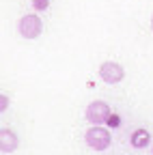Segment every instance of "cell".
Segmentation results:
<instances>
[{"mask_svg":"<svg viewBox=\"0 0 153 155\" xmlns=\"http://www.w3.org/2000/svg\"><path fill=\"white\" fill-rule=\"evenodd\" d=\"M86 144L95 151H104L110 147V131L99 127V125H95L86 131Z\"/></svg>","mask_w":153,"mask_h":155,"instance_id":"6da1fadb","label":"cell"},{"mask_svg":"<svg viewBox=\"0 0 153 155\" xmlns=\"http://www.w3.org/2000/svg\"><path fill=\"white\" fill-rule=\"evenodd\" d=\"M17 28H20V35L24 39H37L41 35L43 26H41V19L37 15H24L20 19V24H17Z\"/></svg>","mask_w":153,"mask_h":155,"instance_id":"7a4b0ae2","label":"cell"},{"mask_svg":"<svg viewBox=\"0 0 153 155\" xmlns=\"http://www.w3.org/2000/svg\"><path fill=\"white\" fill-rule=\"evenodd\" d=\"M99 75H101V80L106 84H119L123 80L125 71H123V67L119 63H104L99 67Z\"/></svg>","mask_w":153,"mask_h":155,"instance_id":"3957f363","label":"cell"},{"mask_svg":"<svg viewBox=\"0 0 153 155\" xmlns=\"http://www.w3.org/2000/svg\"><path fill=\"white\" fill-rule=\"evenodd\" d=\"M108 114H110V108L104 104V101H93L88 108H86V119L95 125L99 123H106L108 121Z\"/></svg>","mask_w":153,"mask_h":155,"instance_id":"277c9868","label":"cell"},{"mask_svg":"<svg viewBox=\"0 0 153 155\" xmlns=\"http://www.w3.org/2000/svg\"><path fill=\"white\" fill-rule=\"evenodd\" d=\"M17 149V138L9 129H0V151L2 153H13Z\"/></svg>","mask_w":153,"mask_h":155,"instance_id":"5b68a950","label":"cell"},{"mask_svg":"<svg viewBox=\"0 0 153 155\" xmlns=\"http://www.w3.org/2000/svg\"><path fill=\"white\" fill-rule=\"evenodd\" d=\"M149 140H151V136L145 129H136L131 134V147H136V149H145L149 144Z\"/></svg>","mask_w":153,"mask_h":155,"instance_id":"8992f818","label":"cell"},{"mask_svg":"<svg viewBox=\"0 0 153 155\" xmlns=\"http://www.w3.org/2000/svg\"><path fill=\"white\" fill-rule=\"evenodd\" d=\"M48 5H50V0H32L35 11H45V9H48Z\"/></svg>","mask_w":153,"mask_h":155,"instance_id":"52a82bcc","label":"cell"},{"mask_svg":"<svg viewBox=\"0 0 153 155\" xmlns=\"http://www.w3.org/2000/svg\"><path fill=\"white\" fill-rule=\"evenodd\" d=\"M110 127H119L121 125V116L119 114H108V121H106Z\"/></svg>","mask_w":153,"mask_h":155,"instance_id":"ba28073f","label":"cell"},{"mask_svg":"<svg viewBox=\"0 0 153 155\" xmlns=\"http://www.w3.org/2000/svg\"><path fill=\"white\" fill-rule=\"evenodd\" d=\"M7 106H9V97L0 95V110H7Z\"/></svg>","mask_w":153,"mask_h":155,"instance_id":"9c48e42d","label":"cell"},{"mask_svg":"<svg viewBox=\"0 0 153 155\" xmlns=\"http://www.w3.org/2000/svg\"><path fill=\"white\" fill-rule=\"evenodd\" d=\"M151 28H153V17H151Z\"/></svg>","mask_w":153,"mask_h":155,"instance_id":"30bf717a","label":"cell"}]
</instances>
